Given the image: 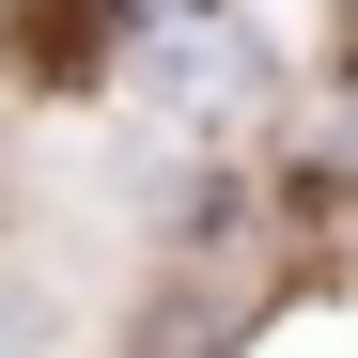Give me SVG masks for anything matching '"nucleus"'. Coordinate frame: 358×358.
Returning <instances> with one entry per match:
<instances>
[{"label": "nucleus", "mask_w": 358, "mask_h": 358, "mask_svg": "<svg viewBox=\"0 0 358 358\" xmlns=\"http://www.w3.org/2000/svg\"><path fill=\"white\" fill-rule=\"evenodd\" d=\"M16 63H31L47 94H78V78L109 63V0H16Z\"/></svg>", "instance_id": "nucleus-1"}, {"label": "nucleus", "mask_w": 358, "mask_h": 358, "mask_svg": "<svg viewBox=\"0 0 358 358\" xmlns=\"http://www.w3.org/2000/svg\"><path fill=\"white\" fill-rule=\"evenodd\" d=\"M156 94H171V109H250V47H234L218 16L171 31V47H156Z\"/></svg>", "instance_id": "nucleus-2"}]
</instances>
